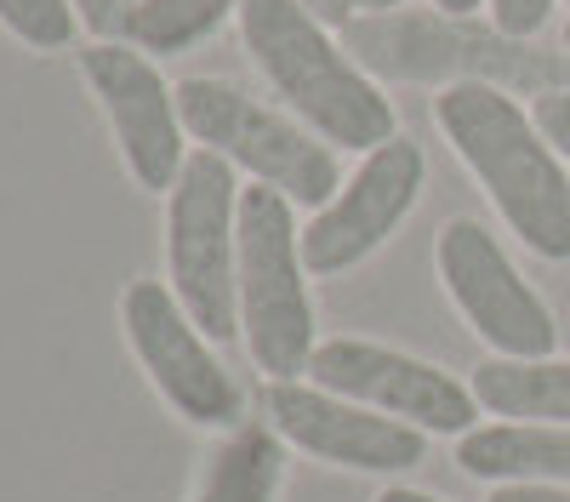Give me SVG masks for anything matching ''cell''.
Segmentation results:
<instances>
[{"instance_id":"12","label":"cell","mask_w":570,"mask_h":502,"mask_svg":"<svg viewBox=\"0 0 570 502\" xmlns=\"http://www.w3.org/2000/svg\"><path fill=\"white\" fill-rule=\"evenodd\" d=\"M456 463L491 485H570V429L559 423H485L456 440Z\"/></svg>"},{"instance_id":"1","label":"cell","mask_w":570,"mask_h":502,"mask_svg":"<svg viewBox=\"0 0 570 502\" xmlns=\"http://www.w3.org/2000/svg\"><path fill=\"white\" fill-rule=\"evenodd\" d=\"M434 126L456 160L480 177V189L502 211V223L537 257H570V171L537 120L491 80H451L434 91Z\"/></svg>"},{"instance_id":"16","label":"cell","mask_w":570,"mask_h":502,"mask_svg":"<svg viewBox=\"0 0 570 502\" xmlns=\"http://www.w3.org/2000/svg\"><path fill=\"white\" fill-rule=\"evenodd\" d=\"M0 29L12 40H23L29 52H63L80 29V18L69 0H0Z\"/></svg>"},{"instance_id":"26","label":"cell","mask_w":570,"mask_h":502,"mask_svg":"<svg viewBox=\"0 0 570 502\" xmlns=\"http://www.w3.org/2000/svg\"><path fill=\"white\" fill-rule=\"evenodd\" d=\"M564 7H570V0H564Z\"/></svg>"},{"instance_id":"18","label":"cell","mask_w":570,"mask_h":502,"mask_svg":"<svg viewBox=\"0 0 570 502\" xmlns=\"http://www.w3.org/2000/svg\"><path fill=\"white\" fill-rule=\"evenodd\" d=\"M553 7H559V0H491V23L508 40H531V35H542Z\"/></svg>"},{"instance_id":"13","label":"cell","mask_w":570,"mask_h":502,"mask_svg":"<svg viewBox=\"0 0 570 502\" xmlns=\"http://www.w3.org/2000/svg\"><path fill=\"white\" fill-rule=\"evenodd\" d=\"M473 400L502 423H559L570 429V360H485L473 372Z\"/></svg>"},{"instance_id":"10","label":"cell","mask_w":570,"mask_h":502,"mask_svg":"<svg viewBox=\"0 0 570 502\" xmlns=\"http://www.w3.org/2000/svg\"><path fill=\"white\" fill-rule=\"evenodd\" d=\"M422 171L428 160H422V144H411V137H389L383 149H371L354 166V177L303 228V263L314 280L360 268L394 235L422 195Z\"/></svg>"},{"instance_id":"4","label":"cell","mask_w":570,"mask_h":502,"mask_svg":"<svg viewBox=\"0 0 570 502\" xmlns=\"http://www.w3.org/2000/svg\"><path fill=\"white\" fill-rule=\"evenodd\" d=\"M177 115L188 144H200L212 155H223L228 166L252 171L257 183L279 189L292 206H325L331 195L343 189V166L337 149L314 137L297 115H279L257 98H246L240 86L228 80H183L177 86Z\"/></svg>"},{"instance_id":"11","label":"cell","mask_w":570,"mask_h":502,"mask_svg":"<svg viewBox=\"0 0 570 502\" xmlns=\"http://www.w3.org/2000/svg\"><path fill=\"white\" fill-rule=\"evenodd\" d=\"M263 417L268 429L320 463H337L354 474H405L428 463V434L383 417L360 400L325 394L320 383H268L263 388Z\"/></svg>"},{"instance_id":"8","label":"cell","mask_w":570,"mask_h":502,"mask_svg":"<svg viewBox=\"0 0 570 502\" xmlns=\"http://www.w3.org/2000/svg\"><path fill=\"white\" fill-rule=\"evenodd\" d=\"M434 268H440L456 314L468 319V332L491 354H502V360H548L553 354L559 326H553L548 303L519 280V268L508 263V252L497 246L485 223L451 217L440 228Z\"/></svg>"},{"instance_id":"7","label":"cell","mask_w":570,"mask_h":502,"mask_svg":"<svg viewBox=\"0 0 570 502\" xmlns=\"http://www.w3.org/2000/svg\"><path fill=\"white\" fill-rule=\"evenodd\" d=\"M80 75L98 98L120 160L142 195H171L188 166V131L177 115V86L160 80L155 58L131 40H91L80 52Z\"/></svg>"},{"instance_id":"23","label":"cell","mask_w":570,"mask_h":502,"mask_svg":"<svg viewBox=\"0 0 570 502\" xmlns=\"http://www.w3.org/2000/svg\"><path fill=\"white\" fill-rule=\"evenodd\" d=\"M434 7H440L445 18H468V12H480V7H491V0H434Z\"/></svg>"},{"instance_id":"6","label":"cell","mask_w":570,"mask_h":502,"mask_svg":"<svg viewBox=\"0 0 570 502\" xmlns=\"http://www.w3.org/2000/svg\"><path fill=\"white\" fill-rule=\"evenodd\" d=\"M120 326L137 354V365L149 372L155 394L195 429H240V383L223 372V360L212 354V337L188 319L171 286L160 280H131L120 297Z\"/></svg>"},{"instance_id":"9","label":"cell","mask_w":570,"mask_h":502,"mask_svg":"<svg viewBox=\"0 0 570 502\" xmlns=\"http://www.w3.org/2000/svg\"><path fill=\"white\" fill-rule=\"evenodd\" d=\"M308 383H320L325 394L360 400L383 417H400L422 434H468L480 429V400L468 383H456L451 372L428 365L416 354H400L389 343H365V337H331L314 348L308 360Z\"/></svg>"},{"instance_id":"21","label":"cell","mask_w":570,"mask_h":502,"mask_svg":"<svg viewBox=\"0 0 570 502\" xmlns=\"http://www.w3.org/2000/svg\"><path fill=\"white\" fill-rule=\"evenodd\" d=\"M303 7H308L320 23H348V18H354V0H303Z\"/></svg>"},{"instance_id":"24","label":"cell","mask_w":570,"mask_h":502,"mask_svg":"<svg viewBox=\"0 0 570 502\" xmlns=\"http://www.w3.org/2000/svg\"><path fill=\"white\" fill-rule=\"evenodd\" d=\"M394 7H405V0H354V12H376V18L394 12Z\"/></svg>"},{"instance_id":"25","label":"cell","mask_w":570,"mask_h":502,"mask_svg":"<svg viewBox=\"0 0 570 502\" xmlns=\"http://www.w3.org/2000/svg\"><path fill=\"white\" fill-rule=\"evenodd\" d=\"M564 52H570V23H564Z\"/></svg>"},{"instance_id":"17","label":"cell","mask_w":570,"mask_h":502,"mask_svg":"<svg viewBox=\"0 0 570 502\" xmlns=\"http://www.w3.org/2000/svg\"><path fill=\"white\" fill-rule=\"evenodd\" d=\"M80 29H91L98 40H131V18H137V0H69Z\"/></svg>"},{"instance_id":"3","label":"cell","mask_w":570,"mask_h":502,"mask_svg":"<svg viewBox=\"0 0 570 502\" xmlns=\"http://www.w3.org/2000/svg\"><path fill=\"white\" fill-rule=\"evenodd\" d=\"M240 337L252 365L268 383H303L314 360V303H308V263L303 228L279 189L252 183L240 189Z\"/></svg>"},{"instance_id":"5","label":"cell","mask_w":570,"mask_h":502,"mask_svg":"<svg viewBox=\"0 0 570 502\" xmlns=\"http://www.w3.org/2000/svg\"><path fill=\"white\" fill-rule=\"evenodd\" d=\"M240 189L234 166L212 149H195L166 195V286L188 308V319L212 337L228 343L240 332Z\"/></svg>"},{"instance_id":"19","label":"cell","mask_w":570,"mask_h":502,"mask_svg":"<svg viewBox=\"0 0 570 502\" xmlns=\"http://www.w3.org/2000/svg\"><path fill=\"white\" fill-rule=\"evenodd\" d=\"M531 120H537V131L553 144V155L570 160V91H542V98L531 104Z\"/></svg>"},{"instance_id":"2","label":"cell","mask_w":570,"mask_h":502,"mask_svg":"<svg viewBox=\"0 0 570 502\" xmlns=\"http://www.w3.org/2000/svg\"><path fill=\"white\" fill-rule=\"evenodd\" d=\"M234 18H240V46L252 52L257 75L331 149L371 155L400 137V115L383 86L348 63V52L331 40V23H320L303 0H240Z\"/></svg>"},{"instance_id":"22","label":"cell","mask_w":570,"mask_h":502,"mask_svg":"<svg viewBox=\"0 0 570 502\" xmlns=\"http://www.w3.org/2000/svg\"><path fill=\"white\" fill-rule=\"evenodd\" d=\"M376 502H440V496H428V491H416V485H389Z\"/></svg>"},{"instance_id":"20","label":"cell","mask_w":570,"mask_h":502,"mask_svg":"<svg viewBox=\"0 0 570 502\" xmlns=\"http://www.w3.org/2000/svg\"><path fill=\"white\" fill-rule=\"evenodd\" d=\"M491 502H570V485H497Z\"/></svg>"},{"instance_id":"15","label":"cell","mask_w":570,"mask_h":502,"mask_svg":"<svg viewBox=\"0 0 570 502\" xmlns=\"http://www.w3.org/2000/svg\"><path fill=\"white\" fill-rule=\"evenodd\" d=\"M234 12H240V0H137L131 46L177 58L188 46H200L206 35H217L223 18H234Z\"/></svg>"},{"instance_id":"14","label":"cell","mask_w":570,"mask_h":502,"mask_svg":"<svg viewBox=\"0 0 570 502\" xmlns=\"http://www.w3.org/2000/svg\"><path fill=\"white\" fill-rule=\"evenodd\" d=\"M285 474V445L268 423H240L212 451L195 502H274Z\"/></svg>"}]
</instances>
